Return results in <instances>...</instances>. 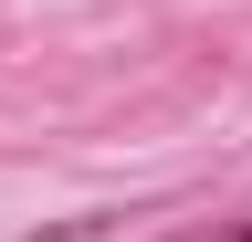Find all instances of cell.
Here are the masks:
<instances>
[{"instance_id": "obj_1", "label": "cell", "mask_w": 252, "mask_h": 242, "mask_svg": "<svg viewBox=\"0 0 252 242\" xmlns=\"http://www.w3.org/2000/svg\"><path fill=\"white\" fill-rule=\"evenodd\" d=\"M179 242H252V210L242 221H210V232H179Z\"/></svg>"}]
</instances>
